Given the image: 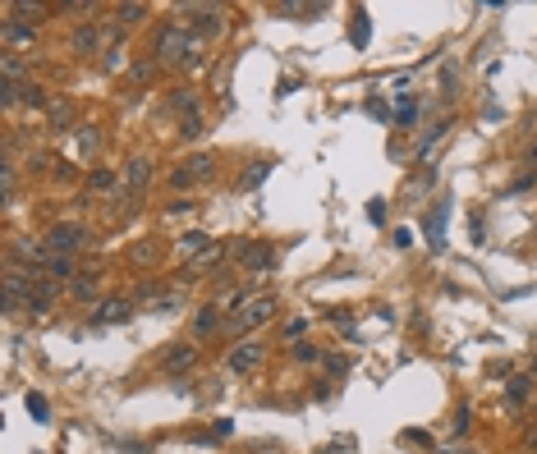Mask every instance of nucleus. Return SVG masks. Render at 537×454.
I'll return each instance as SVG.
<instances>
[{
  "instance_id": "obj_1",
  "label": "nucleus",
  "mask_w": 537,
  "mask_h": 454,
  "mask_svg": "<svg viewBox=\"0 0 537 454\" xmlns=\"http://www.w3.org/2000/svg\"><path fill=\"white\" fill-rule=\"evenodd\" d=\"M271 312H276V303H271V299H253V303H244L225 326H230V331H248V326H262Z\"/></svg>"
},
{
  "instance_id": "obj_2",
  "label": "nucleus",
  "mask_w": 537,
  "mask_h": 454,
  "mask_svg": "<svg viewBox=\"0 0 537 454\" xmlns=\"http://www.w3.org/2000/svg\"><path fill=\"white\" fill-rule=\"evenodd\" d=\"M47 243H51V253H55V257H64V253H74L78 243H83V229H78V225H55L47 234Z\"/></svg>"
},
{
  "instance_id": "obj_3",
  "label": "nucleus",
  "mask_w": 537,
  "mask_h": 454,
  "mask_svg": "<svg viewBox=\"0 0 537 454\" xmlns=\"http://www.w3.org/2000/svg\"><path fill=\"white\" fill-rule=\"evenodd\" d=\"M120 321H129V303H120V299L97 303V317H92V326H120Z\"/></svg>"
},
{
  "instance_id": "obj_4",
  "label": "nucleus",
  "mask_w": 537,
  "mask_h": 454,
  "mask_svg": "<svg viewBox=\"0 0 537 454\" xmlns=\"http://www.w3.org/2000/svg\"><path fill=\"white\" fill-rule=\"evenodd\" d=\"M262 363V344L253 340V344H239L230 353V372H253V367Z\"/></svg>"
},
{
  "instance_id": "obj_5",
  "label": "nucleus",
  "mask_w": 537,
  "mask_h": 454,
  "mask_svg": "<svg viewBox=\"0 0 537 454\" xmlns=\"http://www.w3.org/2000/svg\"><path fill=\"white\" fill-rule=\"evenodd\" d=\"M207 170H212V161H207V156H193V161H188V170H175L170 179H175V188H188V184H193V179H202Z\"/></svg>"
},
{
  "instance_id": "obj_6",
  "label": "nucleus",
  "mask_w": 537,
  "mask_h": 454,
  "mask_svg": "<svg viewBox=\"0 0 537 454\" xmlns=\"http://www.w3.org/2000/svg\"><path fill=\"white\" fill-rule=\"evenodd\" d=\"M193 358H198V353H193L188 344H170V349H166V358H161V367H166V372H179V367H188Z\"/></svg>"
},
{
  "instance_id": "obj_7",
  "label": "nucleus",
  "mask_w": 537,
  "mask_h": 454,
  "mask_svg": "<svg viewBox=\"0 0 537 454\" xmlns=\"http://www.w3.org/2000/svg\"><path fill=\"white\" fill-rule=\"evenodd\" d=\"M179 46H184L179 28H166L161 32V42H156V55H161V60H179Z\"/></svg>"
},
{
  "instance_id": "obj_8",
  "label": "nucleus",
  "mask_w": 537,
  "mask_h": 454,
  "mask_svg": "<svg viewBox=\"0 0 537 454\" xmlns=\"http://www.w3.org/2000/svg\"><path fill=\"white\" fill-rule=\"evenodd\" d=\"M239 257H244V266L248 271H266V266H271V262H276V253H271V248H244V253H239Z\"/></svg>"
},
{
  "instance_id": "obj_9",
  "label": "nucleus",
  "mask_w": 537,
  "mask_h": 454,
  "mask_svg": "<svg viewBox=\"0 0 537 454\" xmlns=\"http://www.w3.org/2000/svg\"><path fill=\"white\" fill-rule=\"evenodd\" d=\"M427 243L432 248H445V202L432 212V220H427Z\"/></svg>"
},
{
  "instance_id": "obj_10",
  "label": "nucleus",
  "mask_w": 537,
  "mask_h": 454,
  "mask_svg": "<svg viewBox=\"0 0 537 454\" xmlns=\"http://www.w3.org/2000/svg\"><path fill=\"white\" fill-rule=\"evenodd\" d=\"M368 37H372V23H368V10H358V14H353V28H349V42L358 46V51H363V46H368Z\"/></svg>"
},
{
  "instance_id": "obj_11",
  "label": "nucleus",
  "mask_w": 537,
  "mask_h": 454,
  "mask_svg": "<svg viewBox=\"0 0 537 454\" xmlns=\"http://www.w3.org/2000/svg\"><path fill=\"white\" fill-rule=\"evenodd\" d=\"M216 326H225V321H221V307L212 303V307H202V317L193 321V331H198V335H212Z\"/></svg>"
},
{
  "instance_id": "obj_12",
  "label": "nucleus",
  "mask_w": 537,
  "mask_h": 454,
  "mask_svg": "<svg viewBox=\"0 0 537 454\" xmlns=\"http://www.w3.org/2000/svg\"><path fill=\"white\" fill-rule=\"evenodd\" d=\"M147 179H152V161H147V156H134V161H129V184L138 188V184H147Z\"/></svg>"
},
{
  "instance_id": "obj_13",
  "label": "nucleus",
  "mask_w": 537,
  "mask_h": 454,
  "mask_svg": "<svg viewBox=\"0 0 537 454\" xmlns=\"http://www.w3.org/2000/svg\"><path fill=\"white\" fill-rule=\"evenodd\" d=\"M5 42H32V28L14 23V18H5Z\"/></svg>"
},
{
  "instance_id": "obj_14",
  "label": "nucleus",
  "mask_w": 537,
  "mask_h": 454,
  "mask_svg": "<svg viewBox=\"0 0 537 454\" xmlns=\"http://www.w3.org/2000/svg\"><path fill=\"white\" fill-rule=\"evenodd\" d=\"M28 413L37 418V423H47V418H51V409H47V399H42V394H28Z\"/></svg>"
},
{
  "instance_id": "obj_15",
  "label": "nucleus",
  "mask_w": 537,
  "mask_h": 454,
  "mask_svg": "<svg viewBox=\"0 0 537 454\" xmlns=\"http://www.w3.org/2000/svg\"><path fill=\"white\" fill-rule=\"evenodd\" d=\"M528 390H533V381H528V377L510 381V399H514V404H523V399H528Z\"/></svg>"
},
{
  "instance_id": "obj_16",
  "label": "nucleus",
  "mask_w": 537,
  "mask_h": 454,
  "mask_svg": "<svg viewBox=\"0 0 537 454\" xmlns=\"http://www.w3.org/2000/svg\"><path fill=\"white\" fill-rule=\"evenodd\" d=\"M74 46L83 51V55H92V51H97V32H92V28H83V32L74 37Z\"/></svg>"
},
{
  "instance_id": "obj_17",
  "label": "nucleus",
  "mask_w": 537,
  "mask_h": 454,
  "mask_svg": "<svg viewBox=\"0 0 537 454\" xmlns=\"http://www.w3.org/2000/svg\"><path fill=\"white\" fill-rule=\"evenodd\" d=\"M74 294H78V299H92V294H97V275L88 271V275H83V280L74 285Z\"/></svg>"
},
{
  "instance_id": "obj_18",
  "label": "nucleus",
  "mask_w": 537,
  "mask_h": 454,
  "mask_svg": "<svg viewBox=\"0 0 537 454\" xmlns=\"http://www.w3.org/2000/svg\"><path fill=\"white\" fill-rule=\"evenodd\" d=\"M18 74H23V60L18 55H5V83H14Z\"/></svg>"
},
{
  "instance_id": "obj_19",
  "label": "nucleus",
  "mask_w": 537,
  "mask_h": 454,
  "mask_svg": "<svg viewBox=\"0 0 537 454\" xmlns=\"http://www.w3.org/2000/svg\"><path fill=\"white\" fill-rule=\"evenodd\" d=\"M179 248H184V253H198V248H207V234H184Z\"/></svg>"
},
{
  "instance_id": "obj_20",
  "label": "nucleus",
  "mask_w": 537,
  "mask_h": 454,
  "mask_svg": "<svg viewBox=\"0 0 537 454\" xmlns=\"http://www.w3.org/2000/svg\"><path fill=\"white\" fill-rule=\"evenodd\" d=\"M142 14H147V10H142V5H120V18H124V23H138Z\"/></svg>"
},
{
  "instance_id": "obj_21",
  "label": "nucleus",
  "mask_w": 537,
  "mask_h": 454,
  "mask_svg": "<svg viewBox=\"0 0 537 454\" xmlns=\"http://www.w3.org/2000/svg\"><path fill=\"white\" fill-rule=\"evenodd\" d=\"M266 179V166H258V170H248L244 179H239V188H253V184H262Z\"/></svg>"
},
{
  "instance_id": "obj_22",
  "label": "nucleus",
  "mask_w": 537,
  "mask_h": 454,
  "mask_svg": "<svg viewBox=\"0 0 537 454\" xmlns=\"http://www.w3.org/2000/svg\"><path fill=\"white\" fill-rule=\"evenodd\" d=\"M23 101H28V106H47V97H42V88H32V83L23 88Z\"/></svg>"
},
{
  "instance_id": "obj_23",
  "label": "nucleus",
  "mask_w": 537,
  "mask_h": 454,
  "mask_svg": "<svg viewBox=\"0 0 537 454\" xmlns=\"http://www.w3.org/2000/svg\"><path fill=\"white\" fill-rule=\"evenodd\" d=\"M312 358H317V349H312V344H299V349H294V363H312Z\"/></svg>"
},
{
  "instance_id": "obj_24",
  "label": "nucleus",
  "mask_w": 537,
  "mask_h": 454,
  "mask_svg": "<svg viewBox=\"0 0 537 454\" xmlns=\"http://www.w3.org/2000/svg\"><path fill=\"white\" fill-rule=\"evenodd\" d=\"M110 184H115V175H110V170H97V175H92V188H110Z\"/></svg>"
},
{
  "instance_id": "obj_25",
  "label": "nucleus",
  "mask_w": 537,
  "mask_h": 454,
  "mask_svg": "<svg viewBox=\"0 0 537 454\" xmlns=\"http://www.w3.org/2000/svg\"><path fill=\"white\" fill-rule=\"evenodd\" d=\"M51 120L64 124V120H69V106H64V101H55V106H51Z\"/></svg>"
},
{
  "instance_id": "obj_26",
  "label": "nucleus",
  "mask_w": 537,
  "mask_h": 454,
  "mask_svg": "<svg viewBox=\"0 0 537 454\" xmlns=\"http://www.w3.org/2000/svg\"><path fill=\"white\" fill-rule=\"evenodd\" d=\"M303 331H308V317H294L290 326H285V335H303Z\"/></svg>"
},
{
  "instance_id": "obj_27",
  "label": "nucleus",
  "mask_w": 537,
  "mask_h": 454,
  "mask_svg": "<svg viewBox=\"0 0 537 454\" xmlns=\"http://www.w3.org/2000/svg\"><path fill=\"white\" fill-rule=\"evenodd\" d=\"M409 243H414V234H409V229L399 225V229H395V248H409Z\"/></svg>"
},
{
  "instance_id": "obj_28",
  "label": "nucleus",
  "mask_w": 537,
  "mask_h": 454,
  "mask_svg": "<svg viewBox=\"0 0 537 454\" xmlns=\"http://www.w3.org/2000/svg\"><path fill=\"white\" fill-rule=\"evenodd\" d=\"M455 431H460V436L469 431V409H460V413H455Z\"/></svg>"
},
{
  "instance_id": "obj_29",
  "label": "nucleus",
  "mask_w": 537,
  "mask_h": 454,
  "mask_svg": "<svg viewBox=\"0 0 537 454\" xmlns=\"http://www.w3.org/2000/svg\"><path fill=\"white\" fill-rule=\"evenodd\" d=\"M533 372H537V358H533Z\"/></svg>"
}]
</instances>
